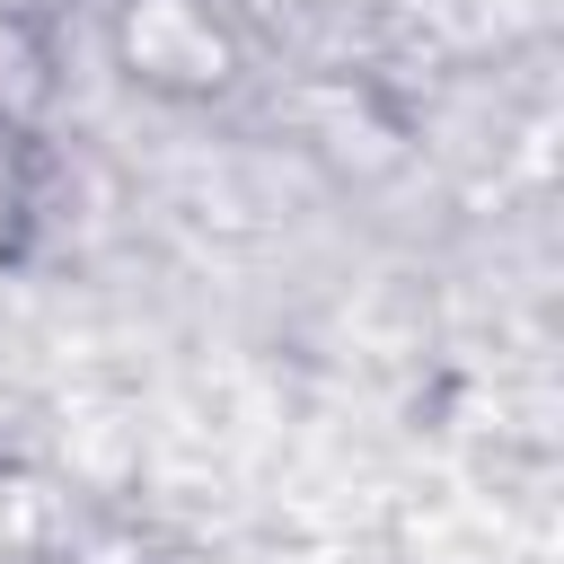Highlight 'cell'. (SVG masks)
I'll return each instance as SVG.
<instances>
[{
  "instance_id": "obj_1",
  "label": "cell",
  "mask_w": 564,
  "mask_h": 564,
  "mask_svg": "<svg viewBox=\"0 0 564 564\" xmlns=\"http://www.w3.org/2000/svg\"><path fill=\"white\" fill-rule=\"evenodd\" d=\"M115 53L159 97H220L238 79V35L212 0H123L115 9Z\"/></svg>"
}]
</instances>
